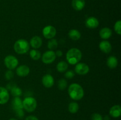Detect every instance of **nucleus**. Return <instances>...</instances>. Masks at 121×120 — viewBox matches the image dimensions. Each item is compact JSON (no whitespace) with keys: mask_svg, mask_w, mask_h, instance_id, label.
Instances as JSON below:
<instances>
[{"mask_svg":"<svg viewBox=\"0 0 121 120\" xmlns=\"http://www.w3.org/2000/svg\"><path fill=\"white\" fill-rule=\"evenodd\" d=\"M86 27L90 29H95L99 26V20L95 16H90L87 18L85 22Z\"/></svg>","mask_w":121,"mask_h":120,"instance_id":"obj_12","label":"nucleus"},{"mask_svg":"<svg viewBox=\"0 0 121 120\" xmlns=\"http://www.w3.org/2000/svg\"><path fill=\"white\" fill-rule=\"evenodd\" d=\"M30 56L32 60H34V61H38L41 58V54L39 50L33 49L30 51Z\"/></svg>","mask_w":121,"mask_h":120,"instance_id":"obj_23","label":"nucleus"},{"mask_svg":"<svg viewBox=\"0 0 121 120\" xmlns=\"http://www.w3.org/2000/svg\"><path fill=\"white\" fill-rule=\"evenodd\" d=\"M56 55V57H61L63 55V52L61 51V50H57L56 52H55Z\"/></svg>","mask_w":121,"mask_h":120,"instance_id":"obj_33","label":"nucleus"},{"mask_svg":"<svg viewBox=\"0 0 121 120\" xmlns=\"http://www.w3.org/2000/svg\"><path fill=\"white\" fill-rule=\"evenodd\" d=\"M23 109L28 112H32L34 111L37 107V102L34 98L31 96H28L24 99L22 101Z\"/></svg>","mask_w":121,"mask_h":120,"instance_id":"obj_4","label":"nucleus"},{"mask_svg":"<svg viewBox=\"0 0 121 120\" xmlns=\"http://www.w3.org/2000/svg\"><path fill=\"white\" fill-rule=\"evenodd\" d=\"M104 120H109V117L108 116H105L104 118Z\"/></svg>","mask_w":121,"mask_h":120,"instance_id":"obj_34","label":"nucleus"},{"mask_svg":"<svg viewBox=\"0 0 121 120\" xmlns=\"http://www.w3.org/2000/svg\"><path fill=\"white\" fill-rule=\"evenodd\" d=\"M72 5L76 11H81L85 6V0H72Z\"/></svg>","mask_w":121,"mask_h":120,"instance_id":"obj_17","label":"nucleus"},{"mask_svg":"<svg viewBox=\"0 0 121 120\" xmlns=\"http://www.w3.org/2000/svg\"><path fill=\"white\" fill-rule=\"evenodd\" d=\"M14 76V72L12 70H8L5 74V77L7 80H11Z\"/></svg>","mask_w":121,"mask_h":120,"instance_id":"obj_28","label":"nucleus"},{"mask_svg":"<svg viewBox=\"0 0 121 120\" xmlns=\"http://www.w3.org/2000/svg\"><path fill=\"white\" fill-rule=\"evenodd\" d=\"M58 88L60 90H64L67 88V82L65 79L61 78L60 80H59L57 84Z\"/></svg>","mask_w":121,"mask_h":120,"instance_id":"obj_26","label":"nucleus"},{"mask_svg":"<svg viewBox=\"0 0 121 120\" xmlns=\"http://www.w3.org/2000/svg\"><path fill=\"white\" fill-rule=\"evenodd\" d=\"M30 44L24 39H20L15 41L14 45V51L18 54H24L30 50Z\"/></svg>","mask_w":121,"mask_h":120,"instance_id":"obj_3","label":"nucleus"},{"mask_svg":"<svg viewBox=\"0 0 121 120\" xmlns=\"http://www.w3.org/2000/svg\"><path fill=\"white\" fill-rule=\"evenodd\" d=\"M114 30L118 35H121V21L118 20L114 25Z\"/></svg>","mask_w":121,"mask_h":120,"instance_id":"obj_27","label":"nucleus"},{"mask_svg":"<svg viewBox=\"0 0 121 120\" xmlns=\"http://www.w3.org/2000/svg\"><path fill=\"white\" fill-rule=\"evenodd\" d=\"M9 120H17L15 118H11V119H9Z\"/></svg>","mask_w":121,"mask_h":120,"instance_id":"obj_35","label":"nucleus"},{"mask_svg":"<svg viewBox=\"0 0 121 120\" xmlns=\"http://www.w3.org/2000/svg\"><path fill=\"white\" fill-rule=\"evenodd\" d=\"M56 58L55 52L52 50H48L45 52L41 56V60L45 64H50L55 61Z\"/></svg>","mask_w":121,"mask_h":120,"instance_id":"obj_6","label":"nucleus"},{"mask_svg":"<svg viewBox=\"0 0 121 120\" xmlns=\"http://www.w3.org/2000/svg\"><path fill=\"white\" fill-rule=\"evenodd\" d=\"M69 67L68 63L63 61H60L58 62L56 66V69L59 72H65L67 70Z\"/></svg>","mask_w":121,"mask_h":120,"instance_id":"obj_21","label":"nucleus"},{"mask_svg":"<svg viewBox=\"0 0 121 120\" xmlns=\"http://www.w3.org/2000/svg\"><path fill=\"white\" fill-rule=\"evenodd\" d=\"M47 47L50 50L53 51L55 49H56L58 47V42L57 40L54 38L50 39L49 41L47 44Z\"/></svg>","mask_w":121,"mask_h":120,"instance_id":"obj_25","label":"nucleus"},{"mask_svg":"<svg viewBox=\"0 0 121 120\" xmlns=\"http://www.w3.org/2000/svg\"><path fill=\"white\" fill-rule=\"evenodd\" d=\"M69 111L72 114H76L79 109V105L77 102H71L68 106Z\"/></svg>","mask_w":121,"mask_h":120,"instance_id":"obj_24","label":"nucleus"},{"mask_svg":"<svg viewBox=\"0 0 121 120\" xmlns=\"http://www.w3.org/2000/svg\"><path fill=\"white\" fill-rule=\"evenodd\" d=\"M106 65L111 69H114L118 66V60L115 56H110L106 60Z\"/></svg>","mask_w":121,"mask_h":120,"instance_id":"obj_18","label":"nucleus"},{"mask_svg":"<svg viewBox=\"0 0 121 120\" xmlns=\"http://www.w3.org/2000/svg\"><path fill=\"white\" fill-rule=\"evenodd\" d=\"M15 115L17 116L19 118H22L24 116V112L23 109H18V110L15 111Z\"/></svg>","mask_w":121,"mask_h":120,"instance_id":"obj_31","label":"nucleus"},{"mask_svg":"<svg viewBox=\"0 0 121 120\" xmlns=\"http://www.w3.org/2000/svg\"><path fill=\"white\" fill-rule=\"evenodd\" d=\"M112 35V31L111 29L108 27H104L102 28L99 31V35L100 38L104 40H108L110 38Z\"/></svg>","mask_w":121,"mask_h":120,"instance_id":"obj_15","label":"nucleus"},{"mask_svg":"<svg viewBox=\"0 0 121 120\" xmlns=\"http://www.w3.org/2000/svg\"><path fill=\"white\" fill-rule=\"evenodd\" d=\"M11 90V94L14 97H20L22 95V90L20 87L16 85L13 86L9 88Z\"/></svg>","mask_w":121,"mask_h":120,"instance_id":"obj_22","label":"nucleus"},{"mask_svg":"<svg viewBox=\"0 0 121 120\" xmlns=\"http://www.w3.org/2000/svg\"><path fill=\"white\" fill-rule=\"evenodd\" d=\"M68 93L70 97L75 101L82 99L85 94L83 88L78 83H73L70 85L68 88Z\"/></svg>","mask_w":121,"mask_h":120,"instance_id":"obj_1","label":"nucleus"},{"mask_svg":"<svg viewBox=\"0 0 121 120\" xmlns=\"http://www.w3.org/2000/svg\"><path fill=\"white\" fill-rule=\"evenodd\" d=\"M82 57L81 51L76 48L70 49L66 53V60L70 65H76L79 63Z\"/></svg>","mask_w":121,"mask_h":120,"instance_id":"obj_2","label":"nucleus"},{"mask_svg":"<svg viewBox=\"0 0 121 120\" xmlns=\"http://www.w3.org/2000/svg\"><path fill=\"white\" fill-rule=\"evenodd\" d=\"M90 68L88 65L83 62H79L76 64L74 68V71L80 75H85L89 72Z\"/></svg>","mask_w":121,"mask_h":120,"instance_id":"obj_8","label":"nucleus"},{"mask_svg":"<svg viewBox=\"0 0 121 120\" xmlns=\"http://www.w3.org/2000/svg\"><path fill=\"white\" fill-rule=\"evenodd\" d=\"M25 120H39V119H38L37 117L34 116V115H30V116L26 117Z\"/></svg>","mask_w":121,"mask_h":120,"instance_id":"obj_32","label":"nucleus"},{"mask_svg":"<svg viewBox=\"0 0 121 120\" xmlns=\"http://www.w3.org/2000/svg\"><path fill=\"white\" fill-rule=\"evenodd\" d=\"M99 49L102 52L105 54H109L111 52L112 49V45L109 41L106 40H104L99 43Z\"/></svg>","mask_w":121,"mask_h":120,"instance_id":"obj_13","label":"nucleus"},{"mask_svg":"<svg viewBox=\"0 0 121 120\" xmlns=\"http://www.w3.org/2000/svg\"><path fill=\"white\" fill-rule=\"evenodd\" d=\"M68 36L73 41H78L81 38V34L78 29H72L69 31Z\"/></svg>","mask_w":121,"mask_h":120,"instance_id":"obj_20","label":"nucleus"},{"mask_svg":"<svg viewBox=\"0 0 121 120\" xmlns=\"http://www.w3.org/2000/svg\"><path fill=\"white\" fill-rule=\"evenodd\" d=\"M4 64L9 70H13L17 67L18 60L14 55H8L4 58Z\"/></svg>","mask_w":121,"mask_h":120,"instance_id":"obj_5","label":"nucleus"},{"mask_svg":"<svg viewBox=\"0 0 121 120\" xmlns=\"http://www.w3.org/2000/svg\"><path fill=\"white\" fill-rule=\"evenodd\" d=\"M30 45L34 49H38L40 48L43 44L42 39L39 36H34L32 38L30 41Z\"/></svg>","mask_w":121,"mask_h":120,"instance_id":"obj_14","label":"nucleus"},{"mask_svg":"<svg viewBox=\"0 0 121 120\" xmlns=\"http://www.w3.org/2000/svg\"><path fill=\"white\" fill-rule=\"evenodd\" d=\"M109 114L113 118H118L121 115V107L119 105L112 106L109 110Z\"/></svg>","mask_w":121,"mask_h":120,"instance_id":"obj_16","label":"nucleus"},{"mask_svg":"<svg viewBox=\"0 0 121 120\" xmlns=\"http://www.w3.org/2000/svg\"><path fill=\"white\" fill-rule=\"evenodd\" d=\"M42 84L47 88H51L54 84V80L53 76L50 74H46L42 78Z\"/></svg>","mask_w":121,"mask_h":120,"instance_id":"obj_10","label":"nucleus"},{"mask_svg":"<svg viewBox=\"0 0 121 120\" xmlns=\"http://www.w3.org/2000/svg\"><path fill=\"white\" fill-rule=\"evenodd\" d=\"M42 33L44 37L48 40H50V39L54 38V37L56 35L57 31L55 27L53 26L47 25L43 29Z\"/></svg>","mask_w":121,"mask_h":120,"instance_id":"obj_7","label":"nucleus"},{"mask_svg":"<svg viewBox=\"0 0 121 120\" xmlns=\"http://www.w3.org/2000/svg\"><path fill=\"white\" fill-rule=\"evenodd\" d=\"M92 120H103L104 118L99 113H93L91 116Z\"/></svg>","mask_w":121,"mask_h":120,"instance_id":"obj_30","label":"nucleus"},{"mask_svg":"<svg viewBox=\"0 0 121 120\" xmlns=\"http://www.w3.org/2000/svg\"><path fill=\"white\" fill-rule=\"evenodd\" d=\"M12 105L14 111L18 109H23L22 101L20 97H14L12 101Z\"/></svg>","mask_w":121,"mask_h":120,"instance_id":"obj_19","label":"nucleus"},{"mask_svg":"<svg viewBox=\"0 0 121 120\" xmlns=\"http://www.w3.org/2000/svg\"><path fill=\"white\" fill-rule=\"evenodd\" d=\"M74 71L72 70H69L66 71V72L65 74V77L67 79H72V78H73L74 76Z\"/></svg>","mask_w":121,"mask_h":120,"instance_id":"obj_29","label":"nucleus"},{"mask_svg":"<svg viewBox=\"0 0 121 120\" xmlns=\"http://www.w3.org/2000/svg\"><path fill=\"white\" fill-rule=\"evenodd\" d=\"M9 99V94L7 88L0 87V105L7 103Z\"/></svg>","mask_w":121,"mask_h":120,"instance_id":"obj_9","label":"nucleus"},{"mask_svg":"<svg viewBox=\"0 0 121 120\" xmlns=\"http://www.w3.org/2000/svg\"><path fill=\"white\" fill-rule=\"evenodd\" d=\"M30 69L28 66L26 65H21L16 68V74L18 76L25 77L30 74Z\"/></svg>","mask_w":121,"mask_h":120,"instance_id":"obj_11","label":"nucleus"}]
</instances>
